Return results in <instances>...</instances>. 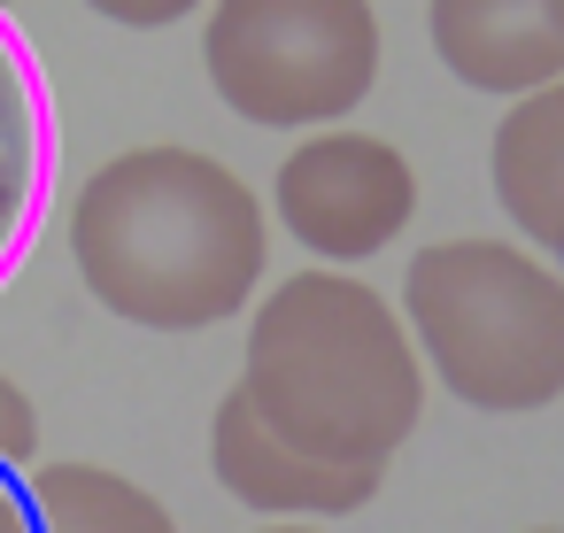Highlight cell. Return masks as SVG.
<instances>
[{"label": "cell", "mask_w": 564, "mask_h": 533, "mask_svg": "<svg viewBox=\"0 0 564 533\" xmlns=\"http://www.w3.org/2000/svg\"><path fill=\"white\" fill-rule=\"evenodd\" d=\"M263 209L202 148H132L70 202V255L101 309L148 333H209L263 286Z\"/></svg>", "instance_id": "6da1fadb"}, {"label": "cell", "mask_w": 564, "mask_h": 533, "mask_svg": "<svg viewBox=\"0 0 564 533\" xmlns=\"http://www.w3.org/2000/svg\"><path fill=\"white\" fill-rule=\"evenodd\" d=\"M240 394L325 464H387L425 410L410 325L348 271H294L248 317Z\"/></svg>", "instance_id": "7a4b0ae2"}, {"label": "cell", "mask_w": 564, "mask_h": 533, "mask_svg": "<svg viewBox=\"0 0 564 533\" xmlns=\"http://www.w3.org/2000/svg\"><path fill=\"white\" fill-rule=\"evenodd\" d=\"M402 317L433 379L487 417L564 394V271L510 240H433L402 271Z\"/></svg>", "instance_id": "3957f363"}, {"label": "cell", "mask_w": 564, "mask_h": 533, "mask_svg": "<svg viewBox=\"0 0 564 533\" xmlns=\"http://www.w3.org/2000/svg\"><path fill=\"white\" fill-rule=\"evenodd\" d=\"M202 63L248 124H340L379 86V17L371 0H217Z\"/></svg>", "instance_id": "277c9868"}, {"label": "cell", "mask_w": 564, "mask_h": 533, "mask_svg": "<svg viewBox=\"0 0 564 533\" xmlns=\"http://www.w3.org/2000/svg\"><path fill=\"white\" fill-rule=\"evenodd\" d=\"M271 202H279V225L310 255L364 263L402 240V225L417 209V178H410L402 148H387L371 132H317L279 163Z\"/></svg>", "instance_id": "5b68a950"}, {"label": "cell", "mask_w": 564, "mask_h": 533, "mask_svg": "<svg viewBox=\"0 0 564 533\" xmlns=\"http://www.w3.org/2000/svg\"><path fill=\"white\" fill-rule=\"evenodd\" d=\"M209 464H217V487L263 518H348L379 494L387 464H325L310 448H294L286 433L263 425V410L232 387L209 417Z\"/></svg>", "instance_id": "8992f818"}, {"label": "cell", "mask_w": 564, "mask_h": 533, "mask_svg": "<svg viewBox=\"0 0 564 533\" xmlns=\"http://www.w3.org/2000/svg\"><path fill=\"white\" fill-rule=\"evenodd\" d=\"M425 32L471 94L525 101L564 78V0H425Z\"/></svg>", "instance_id": "52a82bcc"}, {"label": "cell", "mask_w": 564, "mask_h": 533, "mask_svg": "<svg viewBox=\"0 0 564 533\" xmlns=\"http://www.w3.org/2000/svg\"><path fill=\"white\" fill-rule=\"evenodd\" d=\"M47 163H55V117H47V78L24 47V32L0 9V286L24 263L47 202Z\"/></svg>", "instance_id": "ba28073f"}, {"label": "cell", "mask_w": 564, "mask_h": 533, "mask_svg": "<svg viewBox=\"0 0 564 533\" xmlns=\"http://www.w3.org/2000/svg\"><path fill=\"white\" fill-rule=\"evenodd\" d=\"M487 178H495L502 217L556 263L564 255V78L502 109L495 148H487Z\"/></svg>", "instance_id": "9c48e42d"}, {"label": "cell", "mask_w": 564, "mask_h": 533, "mask_svg": "<svg viewBox=\"0 0 564 533\" xmlns=\"http://www.w3.org/2000/svg\"><path fill=\"white\" fill-rule=\"evenodd\" d=\"M32 510H40V533H178V518L140 479L101 464H40Z\"/></svg>", "instance_id": "30bf717a"}, {"label": "cell", "mask_w": 564, "mask_h": 533, "mask_svg": "<svg viewBox=\"0 0 564 533\" xmlns=\"http://www.w3.org/2000/svg\"><path fill=\"white\" fill-rule=\"evenodd\" d=\"M40 456V410H32V394L9 379V371H0V464H32Z\"/></svg>", "instance_id": "8fae6325"}, {"label": "cell", "mask_w": 564, "mask_h": 533, "mask_svg": "<svg viewBox=\"0 0 564 533\" xmlns=\"http://www.w3.org/2000/svg\"><path fill=\"white\" fill-rule=\"evenodd\" d=\"M94 17H109V24H124V32H163V24H178V17H194L202 0H86Z\"/></svg>", "instance_id": "7c38bea8"}, {"label": "cell", "mask_w": 564, "mask_h": 533, "mask_svg": "<svg viewBox=\"0 0 564 533\" xmlns=\"http://www.w3.org/2000/svg\"><path fill=\"white\" fill-rule=\"evenodd\" d=\"M0 533H40L32 487H17V471H9V464H0Z\"/></svg>", "instance_id": "4fadbf2b"}, {"label": "cell", "mask_w": 564, "mask_h": 533, "mask_svg": "<svg viewBox=\"0 0 564 533\" xmlns=\"http://www.w3.org/2000/svg\"><path fill=\"white\" fill-rule=\"evenodd\" d=\"M271 533H310V525H302V518H294V525H271Z\"/></svg>", "instance_id": "5bb4252c"}, {"label": "cell", "mask_w": 564, "mask_h": 533, "mask_svg": "<svg viewBox=\"0 0 564 533\" xmlns=\"http://www.w3.org/2000/svg\"><path fill=\"white\" fill-rule=\"evenodd\" d=\"M533 533H564V525H533Z\"/></svg>", "instance_id": "9a60e30c"}]
</instances>
